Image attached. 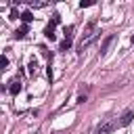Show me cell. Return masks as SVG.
<instances>
[{"instance_id": "6da1fadb", "label": "cell", "mask_w": 134, "mask_h": 134, "mask_svg": "<svg viewBox=\"0 0 134 134\" xmlns=\"http://www.w3.org/2000/svg\"><path fill=\"white\" fill-rule=\"evenodd\" d=\"M132 117H134V111H132V109L124 111V115L119 117V126H128V124L132 121Z\"/></svg>"}, {"instance_id": "7a4b0ae2", "label": "cell", "mask_w": 134, "mask_h": 134, "mask_svg": "<svg viewBox=\"0 0 134 134\" xmlns=\"http://www.w3.org/2000/svg\"><path fill=\"white\" fill-rule=\"evenodd\" d=\"M44 36H46V38H48L50 42H52V40L57 38V36H54V25H52V23H48V25L44 27Z\"/></svg>"}, {"instance_id": "3957f363", "label": "cell", "mask_w": 134, "mask_h": 134, "mask_svg": "<svg viewBox=\"0 0 134 134\" xmlns=\"http://www.w3.org/2000/svg\"><path fill=\"white\" fill-rule=\"evenodd\" d=\"M27 31H29V27L23 23V25H21V27L15 31V38H17V40H21V38H25V34H27Z\"/></svg>"}, {"instance_id": "277c9868", "label": "cell", "mask_w": 134, "mask_h": 134, "mask_svg": "<svg viewBox=\"0 0 134 134\" xmlns=\"http://www.w3.org/2000/svg\"><path fill=\"white\" fill-rule=\"evenodd\" d=\"M21 21H23L25 25H27V23H31V21H34V13H31V10H25V13H21Z\"/></svg>"}, {"instance_id": "5b68a950", "label": "cell", "mask_w": 134, "mask_h": 134, "mask_svg": "<svg viewBox=\"0 0 134 134\" xmlns=\"http://www.w3.org/2000/svg\"><path fill=\"white\" fill-rule=\"evenodd\" d=\"M113 40H115V36H107V40H105V42H103V46H100V52H103V54L109 50V46H111V42H113Z\"/></svg>"}, {"instance_id": "8992f818", "label": "cell", "mask_w": 134, "mask_h": 134, "mask_svg": "<svg viewBox=\"0 0 134 134\" xmlns=\"http://www.w3.org/2000/svg\"><path fill=\"white\" fill-rule=\"evenodd\" d=\"M10 92H13V94H19V92H21V82H19L17 77L10 82Z\"/></svg>"}, {"instance_id": "52a82bcc", "label": "cell", "mask_w": 134, "mask_h": 134, "mask_svg": "<svg viewBox=\"0 0 134 134\" xmlns=\"http://www.w3.org/2000/svg\"><path fill=\"white\" fill-rule=\"evenodd\" d=\"M111 128H113V124H111V121H105V124L98 128V132H96V134H109V132H111Z\"/></svg>"}, {"instance_id": "ba28073f", "label": "cell", "mask_w": 134, "mask_h": 134, "mask_svg": "<svg viewBox=\"0 0 134 134\" xmlns=\"http://www.w3.org/2000/svg\"><path fill=\"white\" fill-rule=\"evenodd\" d=\"M27 69H29V73H31V75H36V73H38V61H36V59H29Z\"/></svg>"}, {"instance_id": "9c48e42d", "label": "cell", "mask_w": 134, "mask_h": 134, "mask_svg": "<svg viewBox=\"0 0 134 134\" xmlns=\"http://www.w3.org/2000/svg\"><path fill=\"white\" fill-rule=\"evenodd\" d=\"M69 48H71V40H67V38H65V40L61 42V46H59V50H63V52H67Z\"/></svg>"}, {"instance_id": "30bf717a", "label": "cell", "mask_w": 134, "mask_h": 134, "mask_svg": "<svg viewBox=\"0 0 134 134\" xmlns=\"http://www.w3.org/2000/svg\"><path fill=\"white\" fill-rule=\"evenodd\" d=\"M71 31H73V25H65V29H63V34H65V38H67V40H71V36H73Z\"/></svg>"}, {"instance_id": "8fae6325", "label": "cell", "mask_w": 134, "mask_h": 134, "mask_svg": "<svg viewBox=\"0 0 134 134\" xmlns=\"http://www.w3.org/2000/svg\"><path fill=\"white\" fill-rule=\"evenodd\" d=\"M0 67H2V69H6V67H8V57H6V52H4V54H2V59H0Z\"/></svg>"}, {"instance_id": "7c38bea8", "label": "cell", "mask_w": 134, "mask_h": 134, "mask_svg": "<svg viewBox=\"0 0 134 134\" xmlns=\"http://www.w3.org/2000/svg\"><path fill=\"white\" fill-rule=\"evenodd\" d=\"M92 4H94V0H82V2H80V6H82V8H86V6H92Z\"/></svg>"}, {"instance_id": "4fadbf2b", "label": "cell", "mask_w": 134, "mask_h": 134, "mask_svg": "<svg viewBox=\"0 0 134 134\" xmlns=\"http://www.w3.org/2000/svg\"><path fill=\"white\" fill-rule=\"evenodd\" d=\"M17 17H19V19H21V15H19V13H17V8H13V10H10V19H17Z\"/></svg>"}, {"instance_id": "5bb4252c", "label": "cell", "mask_w": 134, "mask_h": 134, "mask_svg": "<svg viewBox=\"0 0 134 134\" xmlns=\"http://www.w3.org/2000/svg\"><path fill=\"white\" fill-rule=\"evenodd\" d=\"M59 21H61V15H52V21H50V23H52V25H57Z\"/></svg>"}, {"instance_id": "9a60e30c", "label": "cell", "mask_w": 134, "mask_h": 134, "mask_svg": "<svg viewBox=\"0 0 134 134\" xmlns=\"http://www.w3.org/2000/svg\"><path fill=\"white\" fill-rule=\"evenodd\" d=\"M46 77L52 82V69H50V65H48V69H46Z\"/></svg>"}, {"instance_id": "2e32d148", "label": "cell", "mask_w": 134, "mask_h": 134, "mask_svg": "<svg viewBox=\"0 0 134 134\" xmlns=\"http://www.w3.org/2000/svg\"><path fill=\"white\" fill-rule=\"evenodd\" d=\"M132 42H134V34H132Z\"/></svg>"}]
</instances>
